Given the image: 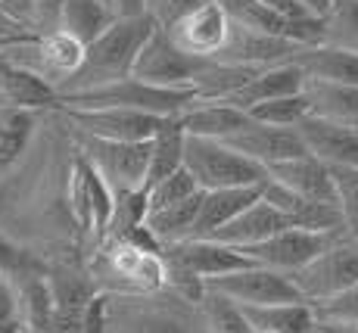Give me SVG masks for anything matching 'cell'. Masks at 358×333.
<instances>
[{
    "label": "cell",
    "mask_w": 358,
    "mask_h": 333,
    "mask_svg": "<svg viewBox=\"0 0 358 333\" xmlns=\"http://www.w3.org/2000/svg\"><path fill=\"white\" fill-rule=\"evenodd\" d=\"M243 311L256 333H312L318 327V315H315V309L308 302L259 305V309H243Z\"/></svg>",
    "instance_id": "obj_24"
},
{
    "label": "cell",
    "mask_w": 358,
    "mask_h": 333,
    "mask_svg": "<svg viewBox=\"0 0 358 333\" xmlns=\"http://www.w3.org/2000/svg\"><path fill=\"white\" fill-rule=\"evenodd\" d=\"M259 3H265L271 13H278L280 19H287V22H296V19H306L312 16V13L306 10V6L299 3V0H259Z\"/></svg>",
    "instance_id": "obj_42"
},
{
    "label": "cell",
    "mask_w": 358,
    "mask_h": 333,
    "mask_svg": "<svg viewBox=\"0 0 358 333\" xmlns=\"http://www.w3.org/2000/svg\"><path fill=\"white\" fill-rule=\"evenodd\" d=\"M0 97H3L6 109H25V113L59 106V91L44 75L6 59H0Z\"/></svg>",
    "instance_id": "obj_18"
},
{
    "label": "cell",
    "mask_w": 358,
    "mask_h": 333,
    "mask_svg": "<svg viewBox=\"0 0 358 333\" xmlns=\"http://www.w3.org/2000/svg\"><path fill=\"white\" fill-rule=\"evenodd\" d=\"M234 29V19L228 13V6L222 0H206L199 10H194L187 19L169 29V38L181 47L190 57H203V59H215L224 50Z\"/></svg>",
    "instance_id": "obj_14"
},
{
    "label": "cell",
    "mask_w": 358,
    "mask_h": 333,
    "mask_svg": "<svg viewBox=\"0 0 358 333\" xmlns=\"http://www.w3.org/2000/svg\"><path fill=\"white\" fill-rule=\"evenodd\" d=\"M0 333H25L19 287L6 274H0Z\"/></svg>",
    "instance_id": "obj_37"
},
{
    "label": "cell",
    "mask_w": 358,
    "mask_h": 333,
    "mask_svg": "<svg viewBox=\"0 0 358 333\" xmlns=\"http://www.w3.org/2000/svg\"><path fill=\"white\" fill-rule=\"evenodd\" d=\"M184 165L203 190H228V187H259L268 181V169L243 153L228 147L224 141L190 137L184 147Z\"/></svg>",
    "instance_id": "obj_5"
},
{
    "label": "cell",
    "mask_w": 358,
    "mask_h": 333,
    "mask_svg": "<svg viewBox=\"0 0 358 333\" xmlns=\"http://www.w3.org/2000/svg\"><path fill=\"white\" fill-rule=\"evenodd\" d=\"M206 290H215V293L228 296L243 309H259V305H287V302H306L299 293V287L293 283V277L271 271V268H246V271L218 277L209 281Z\"/></svg>",
    "instance_id": "obj_12"
},
{
    "label": "cell",
    "mask_w": 358,
    "mask_h": 333,
    "mask_svg": "<svg viewBox=\"0 0 358 333\" xmlns=\"http://www.w3.org/2000/svg\"><path fill=\"white\" fill-rule=\"evenodd\" d=\"M206 0H147V16L159 29H175L181 19H187L194 10H199Z\"/></svg>",
    "instance_id": "obj_38"
},
{
    "label": "cell",
    "mask_w": 358,
    "mask_h": 333,
    "mask_svg": "<svg viewBox=\"0 0 358 333\" xmlns=\"http://www.w3.org/2000/svg\"><path fill=\"white\" fill-rule=\"evenodd\" d=\"M340 237H346V234H315V231H302V227H287L278 237L243 249V253L262 268H271V271L293 277L306 265H312V262L318 259L324 249L334 246Z\"/></svg>",
    "instance_id": "obj_11"
},
{
    "label": "cell",
    "mask_w": 358,
    "mask_h": 333,
    "mask_svg": "<svg viewBox=\"0 0 358 333\" xmlns=\"http://www.w3.org/2000/svg\"><path fill=\"white\" fill-rule=\"evenodd\" d=\"M94 287L106 296H147L169 290L165 253H150L128 240H103Z\"/></svg>",
    "instance_id": "obj_3"
},
{
    "label": "cell",
    "mask_w": 358,
    "mask_h": 333,
    "mask_svg": "<svg viewBox=\"0 0 358 333\" xmlns=\"http://www.w3.org/2000/svg\"><path fill=\"white\" fill-rule=\"evenodd\" d=\"M287 227H293V221L287 218L280 209H274L271 203L259 199L252 209L237 215L228 227H222L218 234H212L209 240L228 243V246H237V249H250V246H259V243L278 237V234L287 231Z\"/></svg>",
    "instance_id": "obj_21"
},
{
    "label": "cell",
    "mask_w": 358,
    "mask_h": 333,
    "mask_svg": "<svg viewBox=\"0 0 358 333\" xmlns=\"http://www.w3.org/2000/svg\"><path fill=\"white\" fill-rule=\"evenodd\" d=\"M293 283L299 287L302 299L308 305L327 302L334 296L346 293L358 283V240L340 237L330 249L318 255L312 265L293 274Z\"/></svg>",
    "instance_id": "obj_6"
},
{
    "label": "cell",
    "mask_w": 358,
    "mask_h": 333,
    "mask_svg": "<svg viewBox=\"0 0 358 333\" xmlns=\"http://www.w3.org/2000/svg\"><path fill=\"white\" fill-rule=\"evenodd\" d=\"M34 271H41L38 262H34V255L25 246H19L16 240H10L3 231H0V274H6L10 281L19 283L22 277H29Z\"/></svg>",
    "instance_id": "obj_35"
},
{
    "label": "cell",
    "mask_w": 358,
    "mask_h": 333,
    "mask_svg": "<svg viewBox=\"0 0 358 333\" xmlns=\"http://www.w3.org/2000/svg\"><path fill=\"white\" fill-rule=\"evenodd\" d=\"M106 302H109L106 293L94 296L91 309H87V315H85V324H81L78 333H106Z\"/></svg>",
    "instance_id": "obj_40"
},
{
    "label": "cell",
    "mask_w": 358,
    "mask_h": 333,
    "mask_svg": "<svg viewBox=\"0 0 358 333\" xmlns=\"http://www.w3.org/2000/svg\"><path fill=\"white\" fill-rule=\"evenodd\" d=\"M184 147H187V131L181 128L178 115H171V119H165L159 134L153 137V153H150V171L143 190H150V187L165 181L169 175H175L178 169H184Z\"/></svg>",
    "instance_id": "obj_26"
},
{
    "label": "cell",
    "mask_w": 358,
    "mask_h": 333,
    "mask_svg": "<svg viewBox=\"0 0 358 333\" xmlns=\"http://www.w3.org/2000/svg\"><path fill=\"white\" fill-rule=\"evenodd\" d=\"M178 119L190 137H209V141H231L234 134H240L252 125L250 113L237 109L228 100H196Z\"/></svg>",
    "instance_id": "obj_19"
},
{
    "label": "cell",
    "mask_w": 358,
    "mask_h": 333,
    "mask_svg": "<svg viewBox=\"0 0 358 333\" xmlns=\"http://www.w3.org/2000/svg\"><path fill=\"white\" fill-rule=\"evenodd\" d=\"M306 85H308V75L302 72V66H296V62H280V66L262 69L256 78H252L240 94H234L228 103H234V106L243 109V113H250L252 106H262V103L302 94Z\"/></svg>",
    "instance_id": "obj_22"
},
{
    "label": "cell",
    "mask_w": 358,
    "mask_h": 333,
    "mask_svg": "<svg viewBox=\"0 0 358 333\" xmlns=\"http://www.w3.org/2000/svg\"><path fill=\"white\" fill-rule=\"evenodd\" d=\"M69 122L78 128V134L100 137V141H119V143H147L159 134L165 119L137 109H59Z\"/></svg>",
    "instance_id": "obj_10"
},
{
    "label": "cell",
    "mask_w": 358,
    "mask_h": 333,
    "mask_svg": "<svg viewBox=\"0 0 358 333\" xmlns=\"http://www.w3.org/2000/svg\"><path fill=\"white\" fill-rule=\"evenodd\" d=\"M69 206H72L75 221L85 231H91L97 243L109 237L115 218V190L81 153L75 156L72 178H69Z\"/></svg>",
    "instance_id": "obj_8"
},
{
    "label": "cell",
    "mask_w": 358,
    "mask_h": 333,
    "mask_svg": "<svg viewBox=\"0 0 358 333\" xmlns=\"http://www.w3.org/2000/svg\"><path fill=\"white\" fill-rule=\"evenodd\" d=\"M203 190V187L196 184V178L190 175V169L184 165V169H178L175 175H169L165 181H159L156 187H150V212L156 209H169V206H178L184 203V199H194L196 193Z\"/></svg>",
    "instance_id": "obj_33"
},
{
    "label": "cell",
    "mask_w": 358,
    "mask_h": 333,
    "mask_svg": "<svg viewBox=\"0 0 358 333\" xmlns=\"http://www.w3.org/2000/svg\"><path fill=\"white\" fill-rule=\"evenodd\" d=\"M81 156L109 181L115 193L143 190L150 171V153L153 141L147 143H119V141H100V137L81 134Z\"/></svg>",
    "instance_id": "obj_7"
},
{
    "label": "cell",
    "mask_w": 358,
    "mask_h": 333,
    "mask_svg": "<svg viewBox=\"0 0 358 333\" xmlns=\"http://www.w3.org/2000/svg\"><path fill=\"white\" fill-rule=\"evenodd\" d=\"M156 29H159V25H156L150 16H119L113 22V29H106L91 47H87V57H85L81 72L75 75L69 85L59 87V97L131 78L143 44L153 38Z\"/></svg>",
    "instance_id": "obj_1"
},
{
    "label": "cell",
    "mask_w": 358,
    "mask_h": 333,
    "mask_svg": "<svg viewBox=\"0 0 358 333\" xmlns=\"http://www.w3.org/2000/svg\"><path fill=\"white\" fill-rule=\"evenodd\" d=\"M199 100L194 87H156L147 85L141 78H122L113 85L91 87V91L78 94H63L57 109H137V113H150L159 119H171L181 115L184 109H190Z\"/></svg>",
    "instance_id": "obj_4"
},
{
    "label": "cell",
    "mask_w": 358,
    "mask_h": 333,
    "mask_svg": "<svg viewBox=\"0 0 358 333\" xmlns=\"http://www.w3.org/2000/svg\"><path fill=\"white\" fill-rule=\"evenodd\" d=\"M318 321H330V324H355L358 327V283L349 287L346 293L334 296L327 302H318L312 305Z\"/></svg>",
    "instance_id": "obj_36"
},
{
    "label": "cell",
    "mask_w": 358,
    "mask_h": 333,
    "mask_svg": "<svg viewBox=\"0 0 358 333\" xmlns=\"http://www.w3.org/2000/svg\"><path fill=\"white\" fill-rule=\"evenodd\" d=\"M268 178L284 184V187H290L293 193L312 199V203L340 206V190H336L334 169L315 156H302V159H293V162L271 165V169H268Z\"/></svg>",
    "instance_id": "obj_17"
},
{
    "label": "cell",
    "mask_w": 358,
    "mask_h": 333,
    "mask_svg": "<svg viewBox=\"0 0 358 333\" xmlns=\"http://www.w3.org/2000/svg\"><path fill=\"white\" fill-rule=\"evenodd\" d=\"M0 10L10 13L19 25L38 31V19H34V0H0ZM41 34V31H38Z\"/></svg>",
    "instance_id": "obj_41"
},
{
    "label": "cell",
    "mask_w": 358,
    "mask_h": 333,
    "mask_svg": "<svg viewBox=\"0 0 358 333\" xmlns=\"http://www.w3.org/2000/svg\"><path fill=\"white\" fill-rule=\"evenodd\" d=\"M199 309H203L209 333H256L246 311L228 296L215 293V290H206L203 299H199Z\"/></svg>",
    "instance_id": "obj_29"
},
{
    "label": "cell",
    "mask_w": 358,
    "mask_h": 333,
    "mask_svg": "<svg viewBox=\"0 0 358 333\" xmlns=\"http://www.w3.org/2000/svg\"><path fill=\"white\" fill-rule=\"evenodd\" d=\"M106 3H109V0H106Z\"/></svg>",
    "instance_id": "obj_46"
},
{
    "label": "cell",
    "mask_w": 358,
    "mask_h": 333,
    "mask_svg": "<svg viewBox=\"0 0 358 333\" xmlns=\"http://www.w3.org/2000/svg\"><path fill=\"white\" fill-rule=\"evenodd\" d=\"M63 10L66 0H34V19H38V31H59V22H63Z\"/></svg>",
    "instance_id": "obj_39"
},
{
    "label": "cell",
    "mask_w": 358,
    "mask_h": 333,
    "mask_svg": "<svg viewBox=\"0 0 358 333\" xmlns=\"http://www.w3.org/2000/svg\"><path fill=\"white\" fill-rule=\"evenodd\" d=\"M224 143L237 153H243L252 162L265 165V169L280 165V162H293V159H302V156H312L296 128H278V125H262V122H252L246 131L234 134Z\"/></svg>",
    "instance_id": "obj_15"
},
{
    "label": "cell",
    "mask_w": 358,
    "mask_h": 333,
    "mask_svg": "<svg viewBox=\"0 0 358 333\" xmlns=\"http://www.w3.org/2000/svg\"><path fill=\"white\" fill-rule=\"evenodd\" d=\"M106 333H209L199 302L175 290L147 296H109Z\"/></svg>",
    "instance_id": "obj_2"
},
{
    "label": "cell",
    "mask_w": 358,
    "mask_h": 333,
    "mask_svg": "<svg viewBox=\"0 0 358 333\" xmlns=\"http://www.w3.org/2000/svg\"><path fill=\"white\" fill-rule=\"evenodd\" d=\"M262 187H228V190H206L203 206H199V218L194 227V240H209L212 234H218L222 227H228L237 215L262 199Z\"/></svg>",
    "instance_id": "obj_20"
},
{
    "label": "cell",
    "mask_w": 358,
    "mask_h": 333,
    "mask_svg": "<svg viewBox=\"0 0 358 333\" xmlns=\"http://www.w3.org/2000/svg\"><path fill=\"white\" fill-rule=\"evenodd\" d=\"M115 10L106 0H66L63 10V22L59 31L72 34L75 41H81L85 47H91L106 29H113L115 22Z\"/></svg>",
    "instance_id": "obj_25"
},
{
    "label": "cell",
    "mask_w": 358,
    "mask_h": 333,
    "mask_svg": "<svg viewBox=\"0 0 358 333\" xmlns=\"http://www.w3.org/2000/svg\"><path fill=\"white\" fill-rule=\"evenodd\" d=\"M296 131L302 134L308 153L330 169H358V128L352 125L308 115Z\"/></svg>",
    "instance_id": "obj_16"
},
{
    "label": "cell",
    "mask_w": 358,
    "mask_h": 333,
    "mask_svg": "<svg viewBox=\"0 0 358 333\" xmlns=\"http://www.w3.org/2000/svg\"><path fill=\"white\" fill-rule=\"evenodd\" d=\"M293 62L302 66V72L308 75V81L358 87V53H352V50L321 44V47H308V50H302Z\"/></svg>",
    "instance_id": "obj_23"
},
{
    "label": "cell",
    "mask_w": 358,
    "mask_h": 333,
    "mask_svg": "<svg viewBox=\"0 0 358 333\" xmlns=\"http://www.w3.org/2000/svg\"><path fill=\"white\" fill-rule=\"evenodd\" d=\"M302 6H306L312 16H318V19H327V13H330V6H334V0H299Z\"/></svg>",
    "instance_id": "obj_44"
},
{
    "label": "cell",
    "mask_w": 358,
    "mask_h": 333,
    "mask_svg": "<svg viewBox=\"0 0 358 333\" xmlns=\"http://www.w3.org/2000/svg\"><path fill=\"white\" fill-rule=\"evenodd\" d=\"M336 190H340V212L346 237L358 240V169H334Z\"/></svg>",
    "instance_id": "obj_34"
},
{
    "label": "cell",
    "mask_w": 358,
    "mask_h": 333,
    "mask_svg": "<svg viewBox=\"0 0 358 333\" xmlns=\"http://www.w3.org/2000/svg\"><path fill=\"white\" fill-rule=\"evenodd\" d=\"M324 25H327L324 44L358 53V0H334Z\"/></svg>",
    "instance_id": "obj_32"
},
{
    "label": "cell",
    "mask_w": 358,
    "mask_h": 333,
    "mask_svg": "<svg viewBox=\"0 0 358 333\" xmlns=\"http://www.w3.org/2000/svg\"><path fill=\"white\" fill-rule=\"evenodd\" d=\"M312 333H321V330H318V327H315V330H312Z\"/></svg>",
    "instance_id": "obj_45"
},
{
    "label": "cell",
    "mask_w": 358,
    "mask_h": 333,
    "mask_svg": "<svg viewBox=\"0 0 358 333\" xmlns=\"http://www.w3.org/2000/svg\"><path fill=\"white\" fill-rule=\"evenodd\" d=\"M115 16H147V0H109Z\"/></svg>",
    "instance_id": "obj_43"
},
{
    "label": "cell",
    "mask_w": 358,
    "mask_h": 333,
    "mask_svg": "<svg viewBox=\"0 0 358 333\" xmlns=\"http://www.w3.org/2000/svg\"><path fill=\"white\" fill-rule=\"evenodd\" d=\"M31 131H34V113L6 109L0 115V171L19 162V156L31 141Z\"/></svg>",
    "instance_id": "obj_30"
},
{
    "label": "cell",
    "mask_w": 358,
    "mask_h": 333,
    "mask_svg": "<svg viewBox=\"0 0 358 333\" xmlns=\"http://www.w3.org/2000/svg\"><path fill=\"white\" fill-rule=\"evenodd\" d=\"M306 94L312 97L315 115L358 128V87L324 85V81H308Z\"/></svg>",
    "instance_id": "obj_28"
},
{
    "label": "cell",
    "mask_w": 358,
    "mask_h": 333,
    "mask_svg": "<svg viewBox=\"0 0 358 333\" xmlns=\"http://www.w3.org/2000/svg\"><path fill=\"white\" fill-rule=\"evenodd\" d=\"M165 262L171 268H178V271L199 277L203 283L246 271V268H256V262L243 249L218 243V240H187V243H178V246H165Z\"/></svg>",
    "instance_id": "obj_13"
},
{
    "label": "cell",
    "mask_w": 358,
    "mask_h": 333,
    "mask_svg": "<svg viewBox=\"0 0 358 333\" xmlns=\"http://www.w3.org/2000/svg\"><path fill=\"white\" fill-rule=\"evenodd\" d=\"M203 193L199 190L194 199H184L178 206H169V209H156L147 215V227L153 231V237L162 243V246H178V243L194 240V227L199 218V206H203Z\"/></svg>",
    "instance_id": "obj_27"
},
{
    "label": "cell",
    "mask_w": 358,
    "mask_h": 333,
    "mask_svg": "<svg viewBox=\"0 0 358 333\" xmlns=\"http://www.w3.org/2000/svg\"><path fill=\"white\" fill-rule=\"evenodd\" d=\"M308 115H315V106H312V97H308L306 91L296 94V97H280V100L262 103V106L250 109L252 122L278 125V128H299Z\"/></svg>",
    "instance_id": "obj_31"
},
{
    "label": "cell",
    "mask_w": 358,
    "mask_h": 333,
    "mask_svg": "<svg viewBox=\"0 0 358 333\" xmlns=\"http://www.w3.org/2000/svg\"><path fill=\"white\" fill-rule=\"evenodd\" d=\"M209 62L212 59L184 53L181 47L169 38V31L156 29L153 38L143 44L141 57L134 62V78L147 81V85H156V87H190L194 78Z\"/></svg>",
    "instance_id": "obj_9"
}]
</instances>
